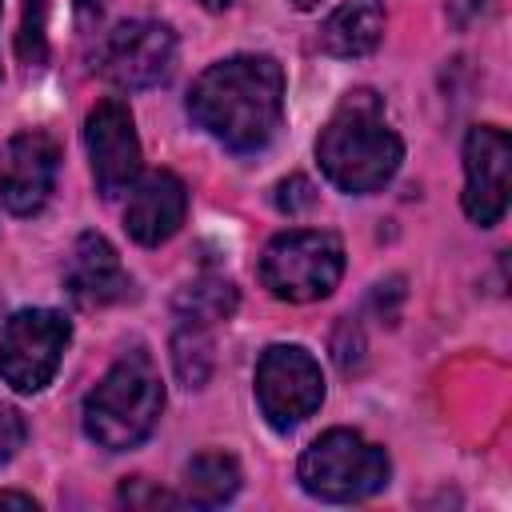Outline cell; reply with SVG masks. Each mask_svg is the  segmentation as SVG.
<instances>
[{"mask_svg":"<svg viewBox=\"0 0 512 512\" xmlns=\"http://www.w3.org/2000/svg\"><path fill=\"white\" fill-rule=\"evenodd\" d=\"M312 184L304 180V176H288V180H280L276 184V208L280 212H288V216H300L304 208H312Z\"/></svg>","mask_w":512,"mask_h":512,"instance_id":"20","label":"cell"},{"mask_svg":"<svg viewBox=\"0 0 512 512\" xmlns=\"http://www.w3.org/2000/svg\"><path fill=\"white\" fill-rule=\"evenodd\" d=\"M164 408V384L144 348L124 352L84 396V432L108 452L136 448L152 436Z\"/></svg>","mask_w":512,"mask_h":512,"instance_id":"3","label":"cell"},{"mask_svg":"<svg viewBox=\"0 0 512 512\" xmlns=\"http://www.w3.org/2000/svg\"><path fill=\"white\" fill-rule=\"evenodd\" d=\"M200 4H204V8H208V12H224V8H228V4H232V0H200Z\"/></svg>","mask_w":512,"mask_h":512,"instance_id":"25","label":"cell"},{"mask_svg":"<svg viewBox=\"0 0 512 512\" xmlns=\"http://www.w3.org/2000/svg\"><path fill=\"white\" fill-rule=\"evenodd\" d=\"M172 368L184 388H204L212 376V336L204 324H180L172 336Z\"/></svg>","mask_w":512,"mask_h":512,"instance_id":"17","label":"cell"},{"mask_svg":"<svg viewBox=\"0 0 512 512\" xmlns=\"http://www.w3.org/2000/svg\"><path fill=\"white\" fill-rule=\"evenodd\" d=\"M188 116L228 152H264L284 120L280 64L260 52H240L208 64L188 88Z\"/></svg>","mask_w":512,"mask_h":512,"instance_id":"1","label":"cell"},{"mask_svg":"<svg viewBox=\"0 0 512 512\" xmlns=\"http://www.w3.org/2000/svg\"><path fill=\"white\" fill-rule=\"evenodd\" d=\"M344 276V244L336 232L292 228L268 240L260 256V280L276 300L308 304L328 296Z\"/></svg>","mask_w":512,"mask_h":512,"instance_id":"5","label":"cell"},{"mask_svg":"<svg viewBox=\"0 0 512 512\" xmlns=\"http://www.w3.org/2000/svg\"><path fill=\"white\" fill-rule=\"evenodd\" d=\"M120 500H124L128 508H160V504H180L176 496H168V492L152 488L148 480H128V484L120 488Z\"/></svg>","mask_w":512,"mask_h":512,"instance_id":"21","label":"cell"},{"mask_svg":"<svg viewBox=\"0 0 512 512\" xmlns=\"http://www.w3.org/2000/svg\"><path fill=\"white\" fill-rule=\"evenodd\" d=\"M0 12H4V0H0Z\"/></svg>","mask_w":512,"mask_h":512,"instance_id":"27","label":"cell"},{"mask_svg":"<svg viewBox=\"0 0 512 512\" xmlns=\"http://www.w3.org/2000/svg\"><path fill=\"white\" fill-rule=\"evenodd\" d=\"M316 160L328 184L352 196H368L396 176L404 144L372 88H356L336 104L316 136Z\"/></svg>","mask_w":512,"mask_h":512,"instance_id":"2","label":"cell"},{"mask_svg":"<svg viewBox=\"0 0 512 512\" xmlns=\"http://www.w3.org/2000/svg\"><path fill=\"white\" fill-rule=\"evenodd\" d=\"M512 144L496 124H476L464 136V212L472 224L492 228L508 208Z\"/></svg>","mask_w":512,"mask_h":512,"instance_id":"10","label":"cell"},{"mask_svg":"<svg viewBox=\"0 0 512 512\" xmlns=\"http://www.w3.org/2000/svg\"><path fill=\"white\" fill-rule=\"evenodd\" d=\"M64 288L80 308H104L128 296L132 280L116 256V248L100 232H80L68 264H64Z\"/></svg>","mask_w":512,"mask_h":512,"instance_id":"13","label":"cell"},{"mask_svg":"<svg viewBox=\"0 0 512 512\" xmlns=\"http://www.w3.org/2000/svg\"><path fill=\"white\" fill-rule=\"evenodd\" d=\"M176 36L160 20H124L100 44V72L116 88H152L172 72Z\"/></svg>","mask_w":512,"mask_h":512,"instance_id":"8","label":"cell"},{"mask_svg":"<svg viewBox=\"0 0 512 512\" xmlns=\"http://www.w3.org/2000/svg\"><path fill=\"white\" fill-rule=\"evenodd\" d=\"M384 40V0H344L320 24V48L340 60H360Z\"/></svg>","mask_w":512,"mask_h":512,"instance_id":"14","label":"cell"},{"mask_svg":"<svg viewBox=\"0 0 512 512\" xmlns=\"http://www.w3.org/2000/svg\"><path fill=\"white\" fill-rule=\"evenodd\" d=\"M60 148L44 132H20L0 148V208L12 216H36L56 188Z\"/></svg>","mask_w":512,"mask_h":512,"instance_id":"11","label":"cell"},{"mask_svg":"<svg viewBox=\"0 0 512 512\" xmlns=\"http://www.w3.org/2000/svg\"><path fill=\"white\" fill-rule=\"evenodd\" d=\"M176 312H180V320H188V324H216V320H228L232 312H236V304H240V292H236V284L232 280H224V276H216V272H204V276H196L192 284H184L180 292H176Z\"/></svg>","mask_w":512,"mask_h":512,"instance_id":"16","label":"cell"},{"mask_svg":"<svg viewBox=\"0 0 512 512\" xmlns=\"http://www.w3.org/2000/svg\"><path fill=\"white\" fill-rule=\"evenodd\" d=\"M0 504H16V508H36V500H32V496H24V492H0Z\"/></svg>","mask_w":512,"mask_h":512,"instance_id":"24","label":"cell"},{"mask_svg":"<svg viewBox=\"0 0 512 512\" xmlns=\"http://www.w3.org/2000/svg\"><path fill=\"white\" fill-rule=\"evenodd\" d=\"M24 440H28V424H24V416H20L16 408L0 404V468L24 448Z\"/></svg>","mask_w":512,"mask_h":512,"instance_id":"19","label":"cell"},{"mask_svg":"<svg viewBox=\"0 0 512 512\" xmlns=\"http://www.w3.org/2000/svg\"><path fill=\"white\" fill-rule=\"evenodd\" d=\"M184 212H188V192H184L180 176L148 172V176H136V184L128 188L124 232L136 244L156 248V244H164V240H172L180 232Z\"/></svg>","mask_w":512,"mask_h":512,"instance_id":"12","label":"cell"},{"mask_svg":"<svg viewBox=\"0 0 512 512\" xmlns=\"http://www.w3.org/2000/svg\"><path fill=\"white\" fill-rule=\"evenodd\" d=\"M444 12H448V24H452V28H468L476 16L488 12V0H448Z\"/></svg>","mask_w":512,"mask_h":512,"instance_id":"22","label":"cell"},{"mask_svg":"<svg viewBox=\"0 0 512 512\" xmlns=\"http://www.w3.org/2000/svg\"><path fill=\"white\" fill-rule=\"evenodd\" d=\"M104 8H108V0H76V32H80L84 40H88V36L100 28Z\"/></svg>","mask_w":512,"mask_h":512,"instance_id":"23","label":"cell"},{"mask_svg":"<svg viewBox=\"0 0 512 512\" xmlns=\"http://www.w3.org/2000/svg\"><path fill=\"white\" fill-rule=\"evenodd\" d=\"M388 456L380 444L364 440L352 428H332L312 440L296 464V480L308 496L328 504H352L376 496L388 484Z\"/></svg>","mask_w":512,"mask_h":512,"instance_id":"4","label":"cell"},{"mask_svg":"<svg viewBox=\"0 0 512 512\" xmlns=\"http://www.w3.org/2000/svg\"><path fill=\"white\" fill-rule=\"evenodd\" d=\"M292 4H296V8H312L316 0H292Z\"/></svg>","mask_w":512,"mask_h":512,"instance_id":"26","label":"cell"},{"mask_svg":"<svg viewBox=\"0 0 512 512\" xmlns=\"http://www.w3.org/2000/svg\"><path fill=\"white\" fill-rule=\"evenodd\" d=\"M240 492V464L228 452H200L184 464V504L220 508Z\"/></svg>","mask_w":512,"mask_h":512,"instance_id":"15","label":"cell"},{"mask_svg":"<svg viewBox=\"0 0 512 512\" xmlns=\"http://www.w3.org/2000/svg\"><path fill=\"white\" fill-rule=\"evenodd\" d=\"M256 404L276 432H292L324 404V372L300 344H272L256 360Z\"/></svg>","mask_w":512,"mask_h":512,"instance_id":"7","label":"cell"},{"mask_svg":"<svg viewBox=\"0 0 512 512\" xmlns=\"http://www.w3.org/2000/svg\"><path fill=\"white\" fill-rule=\"evenodd\" d=\"M44 20H48V0H28L24 20H20V60L28 68H40L48 60V40H44Z\"/></svg>","mask_w":512,"mask_h":512,"instance_id":"18","label":"cell"},{"mask_svg":"<svg viewBox=\"0 0 512 512\" xmlns=\"http://www.w3.org/2000/svg\"><path fill=\"white\" fill-rule=\"evenodd\" d=\"M72 340V324L56 308H20L0 332V376L12 392L32 396L52 384L60 356Z\"/></svg>","mask_w":512,"mask_h":512,"instance_id":"6","label":"cell"},{"mask_svg":"<svg viewBox=\"0 0 512 512\" xmlns=\"http://www.w3.org/2000/svg\"><path fill=\"white\" fill-rule=\"evenodd\" d=\"M84 148H88L96 192L104 200H116L120 192H128L136 184V176H140V140H136V124H132L128 104L100 100L84 120Z\"/></svg>","mask_w":512,"mask_h":512,"instance_id":"9","label":"cell"}]
</instances>
